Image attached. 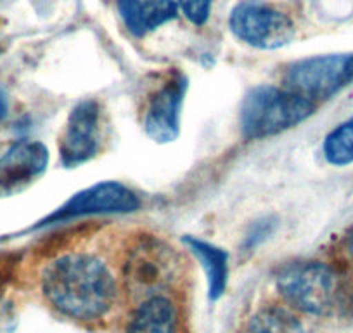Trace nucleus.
<instances>
[{
    "mask_svg": "<svg viewBox=\"0 0 353 333\" xmlns=\"http://www.w3.org/2000/svg\"><path fill=\"white\" fill-rule=\"evenodd\" d=\"M142 0H118L121 18H123L127 28L137 37L139 30V9H141Z\"/></svg>",
    "mask_w": 353,
    "mask_h": 333,
    "instance_id": "f3484780",
    "label": "nucleus"
},
{
    "mask_svg": "<svg viewBox=\"0 0 353 333\" xmlns=\"http://www.w3.org/2000/svg\"><path fill=\"white\" fill-rule=\"evenodd\" d=\"M188 82L181 75H173L151 96L144 115L145 134L156 142H172L179 135L181 110Z\"/></svg>",
    "mask_w": 353,
    "mask_h": 333,
    "instance_id": "9d476101",
    "label": "nucleus"
},
{
    "mask_svg": "<svg viewBox=\"0 0 353 333\" xmlns=\"http://www.w3.org/2000/svg\"><path fill=\"white\" fill-rule=\"evenodd\" d=\"M43 295L54 309L78 321L103 318L117 298V281L106 264L88 254H68L43 273Z\"/></svg>",
    "mask_w": 353,
    "mask_h": 333,
    "instance_id": "f257e3e1",
    "label": "nucleus"
},
{
    "mask_svg": "<svg viewBox=\"0 0 353 333\" xmlns=\"http://www.w3.org/2000/svg\"><path fill=\"white\" fill-rule=\"evenodd\" d=\"M350 250H352V256H353V233H352V243H350Z\"/></svg>",
    "mask_w": 353,
    "mask_h": 333,
    "instance_id": "aec40b11",
    "label": "nucleus"
},
{
    "mask_svg": "<svg viewBox=\"0 0 353 333\" xmlns=\"http://www.w3.org/2000/svg\"><path fill=\"white\" fill-rule=\"evenodd\" d=\"M6 113H8V103H6L4 94L0 93V120L6 117Z\"/></svg>",
    "mask_w": 353,
    "mask_h": 333,
    "instance_id": "6ab92c4d",
    "label": "nucleus"
},
{
    "mask_svg": "<svg viewBox=\"0 0 353 333\" xmlns=\"http://www.w3.org/2000/svg\"><path fill=\"white\" fill-rule=\"evenodd\" d=\"M352 80L353 54L319 56L294 63L284 77V89L315 103L334 96Z\"/></svg>",
    "mask_w": 353,
    "mask_h": 333,
    "instance_id": "39448f33",
    "label": "nucleus"
},
{
    "mask_svg": "<svg viewBox=\"0 0 353 333\" xmlns=\"http://www.w3.org/2000/svg\"><path fill=\"white\" fill-rule=\"evenodd\" d=\"M16 264H18L16 256H12V254H0V290L11 280Z\"/></svg>",
    "mask_w": 353,
    "mask_h": 333,
    "instance_id": "a211bd4d",
    "label": "nucleus"
},
{
    "mask_svg": "<svg viewBox=\"0 0 353 333\" xmlns=\"http://www.w3.org/2000/svg\"><path fill=\"white\" fill-rule=\"evenodd\" d=\"M49 151L39 141L16 142L0 158V198L18 195L46 172Z\"/></svg>",
    "mask_w": 353,
    "mask_h": 333,
    "instance_id": "1a4fd4ad",
    "label": "nucleus"
},
{
    "mask_svg": "<svg viewBox=\"0 0 353 333\" xmlns=\"http://www.w3.org/2000/svg\"><path fill=\"white\" fill-rule=\"evenodd\" d=\"M141 200L132 189L120 182H97L87 189L71 196L61 209L50 213L39 226L66 222L85 216H97V213H128L139 210Z\"/></svg>",
    "mask_w": 353,
    "mask_h": 333,
    "instance_id": "0eeeda50",
    "label": "nucleus"
},
{
    "mask_svg": "<svg viewBox=\"0 0 353 333\" xmlns=\"http://www.w3.org/2000/svg\"><path fill=\"white\" fill-rule=\"evenodd\" d=\"M246 333H308L303 323L286 307L267 305L251 318Z\"/></svg>",
    "mask_w": 353,
    "mask_h": 333,
    "instance_id": "ddd939ff",
    "label": "nucleus"
},
{
    "mask_svg": "<svg viewBox=\"0 0 353 333\" xmlns=\"http://www.w3.org/2000/svg\"><path fill=\"white\" fill-rule=\"evenodd\" d=\"M185 245L191 248V252L198 257L208 278L210 297L220 298L225 292L227 278H229V256L225 250L215 247V245L203 241L194 236H185Z\"/></svg>",
    "mask_w": 353,
    "mask_h": 333,
    "instance_id": "f8f14e48",
    "label": "nucleus"
},
{
    "mask_svg": "<svg viewBox=\"0 0 353 333\" xmlns=\"http://www.w3.org/2000/svg\"><path fill=\"white\" fill-rule=\"evenodd\" d=\"M127 333H176V309L166 295L142 301L128 321Z\"/></svg>",
    "mask_w": 353,
    "mask_h": 333,
    "instance_id": "9b49d317",
    "label": "nucleus"
},
{
    "mask_svg": "<svg viewBox=\"0 0 353 333\" xmlns=\"http://www.w3.org/2000/svg\"><path fill=\"white\" fill-rule=\"evenodd\" d=\"M212 2L213 0H179V8L189 21L201 26L208 21Z\"/></svg>",
    "mask_w": 353,
    "mask_h": 333,
    "instance_id": "dca6fc26",
    "label": "nucleus"
},
{
    "mask_svg": "<svg viewBox=\"0 0 353 333\" xmlns=\"http://www.w3.org/2000/svg\"><path fill=\"white\" fill-rule=\"evenodd\" d=\"M315 103L279 87H256L243 101L239 124L246 139H265L296 127L312 117Z\"/></svg>",
    "mask_w": 353,
    "mask_h": 333,
    "instance_id": "f03ea898",
    "label": "nucleus"
},
{
    "mask_svg": "<svg viewBox=\"0 0 353 333\" xmlns=\"http://www.w3.org/2000/svg\"><path fill=\"white\" fill-rule=\"evenodd\" d=\"M179 274L181 259L165 240L156 236L139 238L125 259V287L139 302L165 295L176 283Z\"/></svg>",
    "mask_w": 353,
    "mask_h": 333,
    "instance_id": "7ed1b4c3",
    "label": "nucleus"
},
{
    "mask_svg": "<svg viewBox=\"0 0 353 333\" xmlns=\"http://www.w3.org/2000/svg\"><path fill=\"white\" fill-rule=\"evenodd\" d=\"M279 294L296 311L310 316H329L338 307V274L324 263L305 260L286 264L277 273Z\"/></svg>",
    "mask_w": 353,
    "mask_h": 333,
    "instance_id": "20e7f679",
    "label": "nucleus"
},
{
    "mask_svg": "<svg viewBox=\"0 0 353 333\" xmlns=\"http://www.w3.org/2000/svg\"><path fill=\"white\" fill-rule=\"evenodd\" d=\"M322 149L331 165L345 166L353 162V117L329 132Z\"/></svg>",
    "mask_w": 353,
    "mask_h": 333,
    "instance_id": "4468645a",
    "label": "nucleus"
},
{
    "mask_svg": "<svg viewBox=\"0 0 353 333\" xmlns=\"http://www.w3.org/2000/svg\"><path fill=\"white\" fill-rule=\"evenodd\" d=\"M179 4L173 0H142L139 9V30L137 37L152 32L158 26L176 18Z\"/></svg>",
    "mask_w": 353,
    "mask_h": 333,
    "instance_id": "2eb2a0df",
    "label": "nucleus"
},
{
    "mask_svg": "<svg viewBox=\"0 0 353 333\" xmlns=\"http://www.w3.org/2000/svg\"><path fill=\"white\" fill-rule=\"evenodd\" d=\"M103 144V110L94 99H85L71 110L59 139L64 166H78L92 160Z\"/></svg>",
    "mask_w": 353,
    "mask_h": 333,
    "instance_id": "6e6552de",
    "label": "nucleus"
},
{
    "mask_svg": "<svg viewBox=\"0 0 353 333\" xmlns=\"http://www.w3.org/2000/svg\"><path fill=\"white\" fill-rule=\"evenodd\" d=\"M229 26L237 39L256 49H279L294 37V25L286 15L254 0L232 9Z\"/></svg>",
    "mask_w": 353,
    "mask_h": 333,
    "instance_id": "423d86ee",
    "label": "nucleus"
}]
</instances>
